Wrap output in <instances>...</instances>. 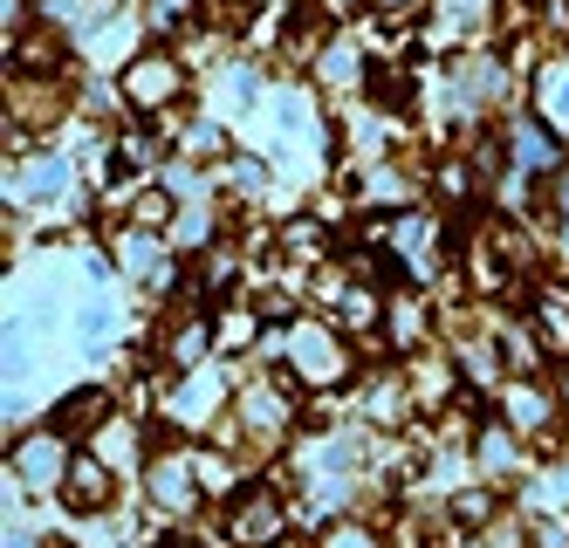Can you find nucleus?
<instances>
[{
	"label": "nucleus",
	"instance_id": "f257e3e1",
	"mask_svg": "<svg viewBox=\"0 0 569 548\" xmlns=\"http://www.w3.org/2000/svg\"><path fill=\"white\" fill-rule=\"evenodd\" d=\"M172 90H179V69L158 56V49L144 62H124V97L131 103H158V97H172Z\"/></svg>",
	"mask_w": 569,
	"mask_h": 548
},
{
	"label": "nucleus",
	"instance_id": "f03ea898",
	"mask_svg": "<svg viewBox=\"0 0 569 548\" xmlns=\"http://www.w3.org/2000/svg\"><path fill=\"white\" fill-rule=\"evenodd\" d=\"M151 500H158L166 515H172V508H179V515L192 508V467H186V459H172V452L151 459Z\"/></svg>",
	"mask_w": 569,
	"mask_h": 548
},
{
	"label": "nucleus",
	"instance_id": "7ed1b4c3",
	"mask_svg": "<svg viewBox=\"0 0 569 548\" xmlns=\"http://www.w3.org/2000/svg\"><path fill=\"white\" fill-rule=\"evenodd\" d=\"M542 117L556 123V131H569V69H542Z\"/></svg>",
	"mask_w": 569,
	"mask_h": 548
},
{
	"label": "nucleus",
	"instance_id": "20e7f679",
	"mask_svg": "<svg viewBox=\"0 0 569 548\" xmlns=\"http://www.w3.org/2000/svg\"><path fill=\"white\" fill-rule=\"evenodd\" d=\"M322 548H371V535H363V528H330V541H322Z\"/></svg>",
	"mask_w": 569,
	"mask_h": 548
}]
</instances>
